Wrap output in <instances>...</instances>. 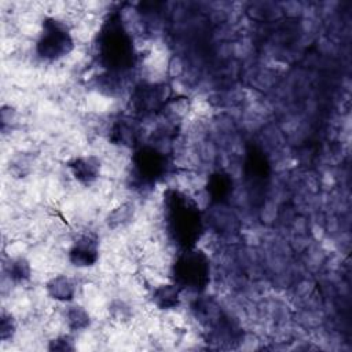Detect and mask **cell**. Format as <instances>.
<instances>
[{
  "instance_id": "obj_1",
  "label": "cell",
  "mask_w": 352,
  "mask_h": 352,
  "mask_svg": "<svg viewBox=\"0 0 352 352\" xmlns=\"http://www.w3.org/2000/svg\"><path fill=\"white\" fill-rule=\"evenodd\" d=\"M165 221L173 242L183 250L195 248L202 234V217L198 205L180 191L165 197Z\"/></svg>"
},
{
  "instance_id": "obj_2",
  "label": "cell",
  "mask_w": 352,
  "mask_h": 352,
  "mask_svg": "<svg viewBox=\"0 0 352 352\" xmlns=\"http://www.w3.org/2000/svg\"><path fill=\"white\" fill-rule=\"evenodd\" d=\"M98 55L102 65L113 72H124L133 65V41L120 21L103 26L98 36Z\"/></svg>"
},
{
  "instance_id": "obj_3",
  "label": "cell",
  "mask_w": 352,
  "mask_h": 352,
  "mask_svg": "<svg viewBox=\"0 0 352 352\" xmlns=\"http://www.w3.org/2000/svg\"><path fill=\"white\" fill-rule=\"evenodd\" d=\"M210 280V261L197 248L183 249L172 265V282L180 290L202 292Z\"/></svg>"
},
{
  "instance_id": "obj_4",
  "label": "cell",
  "mask_w": 352,
  "mask_h": 352,
  "mask_svg": "<svg viewBox=\"0 0 352 352\" xmlns=\"http://www.w3.org/2000/svg\"><path fill=\"white\" fill-rule=\"evenodd\" d=\"M74 50V38L69 26L59 18L43 21L36 40V54L45 62H58Z\"/></svg>"
},
{
  "instance_id": "obj_5",
  "label": "cell",
  "mask_w": 352,
  "mask_h": 352,
  "mask_svg": "<svg viewBox=\"0 0 352 352\" xmlns=\"http://www.w3.org/2000/svg\"><path fill=\"white\" fill-rule=\"evenodd\" d=\"M133 169L139 182L144 184L154 183L166 169L165 155L153 147H142L135 153Z\"/></svg>"
},
{
  "instance_id": "obj_6",
  "label": "cell",
  "mask_w": 352,
  "mask_h": 352,
  "mask_svg": "<svg viewBox=\"0 0 352 352\" xmlns=\"http://www.w3.org/2000/svg\"><path fill=\"white\" fill-rule=\"evenodd\" d=\"M69 261L77 268H91L99 260V241L92 234H82L74 239L69 253Z\"/></svg>"
},
{
  "instance_id": "obj_7",
  "label": "cell",
  "mask_w": 352,
  "mask_h": 352,
  "mask_svg": "<svg viewBox=\"0 0 352 352\" xmlns=\"http://www.w3.org/2000/svg\"><path fill=\"white\" fill-rule=\"evenodd\" d=\"M67 169L72 177L82 184L88 186L96 182L100 176V160L95 155H78L67 162Z\"/></svg>"
},
{
  "instance_id": "obj_8",
  "label": "cell",
  "mask_w": 352,
  "mask_h": 352,
  "mask_svg": "<svg viewBox=\"0 0 352 352\" xmlns=\"http://www.w3.org/2000/svg\"><path fill=\"white\" fill-rule=\"evenodd\" d=\"M45 293L50 298L60 304H70L74 301L77 286L72 276L66 274H58L51 276L45 282Z\"/></svg>"
},
{
  "instance_id": "obj_9",
  "label": "cell",
  "mask_w": 352,
  "mask_h": 352,
  "mask_svg": "<svg viewBox=\"0 0 352 352\" xmlns=\"http://www.w3.org/2000/svg\"><path fill=\"white\" fill-rule=\"evenodd\" d=\"M180 293L182 290L173 282L161 283L157 287H154L151 293V301L158 309H176L180 305Z\"/></svg>"
},
{
  "instance_id": "obj_10",
  "label": "cell",
  "mask_w": 352,
  "mask_h": 352,
  "mask_svg": "<svg viewBox=\"0 0 352 352\" xmlns=\"http://www.w3.org/2000/svg\"><path fill=\"white\" fill-rule=\"evenodd\" d=\"M65 322L70 331H82L91 326L92 319L87 308L70 302L65 309Z\"/></svg>"
},
{
  "instance_id": "obj_11",
  "label": "cell",
  "mask_w": 352,
  "mask_h": 352,
  "mask_svg": "<svg viewBox=\"0 0 352 352\" xmlns=\"http://www.w3.org/2000/svg\"><path fill=\"white\" fill-rule=\"evenodd\" d=\"M206 190L212 201H224L232 191V179L223 172L213 173L208 179Z\"/></svg>"
},
{
  "instance_id": "obj_12",
  "label": "cell",
  "mask_w": 352,
  "mask_h": 352,
  "mask_svg": "<svg viewBox=\"0 0 352 352\" xmlns=\"http://www.w3.org/2000/svg\"><path fill=\"white\" fill-rule=\"evenodd\" d=\"M6 271L10 280L14 283H23L32 276V265L25 257L10 258Z\"/></svg>"
},
{
  "instance_id": "obj_13",
  "label": "cell",
  "mask_w": 352,
  "mask_h": 352,
  "mask_svg": "<svg viewBox=\"0 0 352 352\" xmlns=\"http://www.w3.org/2000/svg\"><path fill=\"white\" fill-rule=\"evenodd\" d=\"M16 333V320L15 318L10 314L3 311L1 312V319H0V338L3 342H7L14 338Z\"/></svg>"
},
{
  "instance_id": "obj_14",
  "label": "cell",
  "mask_w": 352,
  "mask_h": 352,
  "mask_svg": "<svg viewBox=\"0 0 352 352\" xmlns=\"http://www.w3.org/2000/svg\"><path fill=\"white\" fill-rule=\"evenodd\" d=\"M48 349L50 351H60V352H69V351H74L76 345L73 338L69 334H60L55 338H52L48 342Z\"/></svg>"
}]
</instances>
